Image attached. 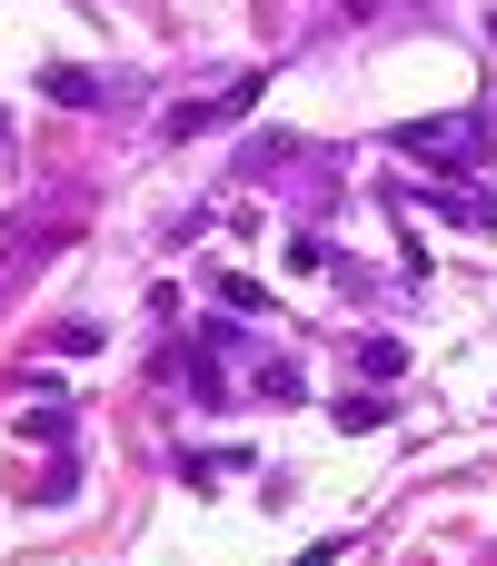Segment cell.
Instances as JSON below:
<instances>
[{
    "label": "cell",
    "mask_w": 497,
    "mask_h": 566,
    "mask_svg": "<svg viewBox=\"0 0 497 566\" xmlns=\"http://www.w3.org/2000/svg\"><path fill=\"white\" fill-rule=\"evenodd\" d=\"M0 139H10V109H0Z\"/></svg>",
    "instance_id": "obj_11"
},
{
    "label": "cell",
    "mask_w": 497,
    "mask_h": 566,
    "mask_svg": "<svg viewBox=\"0 0 497 566\" xmlns=\"http://www.w3.org/2000/svg\"><path fill=\"white\" fill-rule=\"evenodd\" d=\"M428 209H438L448 229H497V189H468V179H448V189H428Z\"/></svg>",
    "instance_id": "obj_3"
},
{
    "label": "cell",
    "mask_w": 497,
    "mask_h": 566,
    "mask_svg": "<svg viewBox=\"0 0 497 566\" xmlns=\"http://www.w3.org/2000/svg\"><path fill=\"white\" fill-rule=\"evenodd\" d=\"M50 348H60V358H90V348H100V328H90V318H60V328H50Z\"/></svg>",
    "instance_id": "obj_10"
},
{
    "label": "cell",
    "mask_w": 497,
    "mask_h": 566,
    "mask_svg": "<svg viewBox=\"0 0 497 566\" xmlns=\"http://www.w3.org/2000/svg\"><path fill=\"white\" fill-rule=\"evenodd\" d=\"M398 149H408V159H438V169H488V129H478L468 109H448V119H408Z\"/></svg>",
    "instance_id": "obj_1"
},
{
    "label": "cell",
    "mask_w": 497,
    "mask_h": 566,
    "mask_svg": "<svg viewBox=\"0 0 497 566\" xmlns=\"http://www.w3.org/2000/svg\"><path fill=\"white\" fill-rule=\"evenodd\" d=\"M259 398H269V408H299V398H309V368H299V358H259Z\"/></svg>",
    "instance_id": "obj_6"
},
{
    "label": "cell",
    "mask_w": 497,
    "mask_h": 566,
    "mask_svg": "<svg viewBox=\"0 0 497 566\" xmlns=\"http://www.w3.org/2000/svg\"><path fill=\"white\" fill-rule=\"evenodd\" d=\"M40 90H50L60 109H90V99H100V80H90V70H70V60H50V70H40Z\"/></svg>",
    "instance_id": "obj_7"
},
{
    "label": "cell",
    "mask_w": 497,
    "mask_h": 566,
    "mask_svg": "<svg viewBox=\"0 0 497 566\" xmlns=\"http://www.w3.org/2000/svg\"><path fill=\"white\" fill-rule=\"evenodd\" d=\"M488 40H497V20H488Z\"/></svg>",
    "instance_id": "obj_12"
},
{
    "label": "cell",
    "mask_w": 497,
    "mask_h": 566,
    "mask_svg": "<svg viewBox=\"0 0 497 566\" xmlns=\"http://www.w3.org/2000/svg\"><path fill=\"white\" fill-rule=\"evenodd\" d=\"M219 308H229V318H259L269 289H259V279H219Z\"/></svg>",
    "instance_id": "obj_9"
},
{
    "label": "cell",
    "mask_w": 497,
    "mask_h": 566,
    "mask_svg": "<svg viewBox=\"0 0 497 566\" xmlns=\"http://www.w3.org/2000/svg\"><path fill=\"white\" fill-rule=\"evenodd\" d=\"M20 438H50V448H70V398H60V378H40V388H30V408H20Z\"/></svg>",
    "instance_id": "obj_4"
},
{
    "label": "cell",
    "mask_w": 497,
    "mask_h": 566,
    "mask_svg": "<svg viewBox=\"0 0 497 566\" xmlns=\"http://www.w3.org/2000/svg\"><path fill=\"white\" fill-rule=\"evenodd\" d=\"M398 368H408V348H398V338H369V348H359V378H369V388H389Z\"/></svg>",
    "instance_id": "obj_8"
},
{
    "label": "cell",
    "mask_w": 497,
    "mask_h": 566,
    "mask_svg": "<svg viewBox=\"0 0 497 566\" xmlns=\"http://www.w3.org/2000/svg\"><path fill=\"white\" fill-rule=\"evenodd\" d=\"M259 90H269V80L249 70V80H229L219 99H179V109H169V139H199V129H219V119H239V109H249Z\"/></svg>",
    "instance_id": "obj_2"
},
{
    "label": "cell",
    "mask_w": 497,
    "mask_h": 566,
    "mask_svg": "<svg viewBox=\"0 0 497 566\" xmlns=\"http://www.w3.org/2000/svg\"><path fill=\"white\" fill-rule=\"evenodd\" d=\"M329 418H339V428H349V438H379V428H389V418H398V408H389V398H379V388H349V398H339V408H329Z\"/></svg>",
    "instance_id": "obj_5"
}]
</instances>
